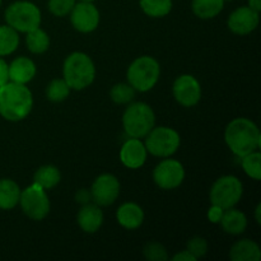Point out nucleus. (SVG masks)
Instances as JSON below:
<instances>
[{
    "mask_svg": "<svg viewBox=\"0 0 261 261\" xmlns=\"http://www.w3.org/2000/svg\"><path fill=\"white\" fill-rule=\"evenodd\" d=\"M117 222L126 229H137L144 222V212L138 204L125 203L117 209Z\"/></svg>",
    "mask_w": 261,
    "mask_h": 261,
    "instance_id": "obj_18",
    "label": "nucleus"
},
{
    "mask_svg": "<svg viewBox=\"0 0 261 261\" xmlns=\"http://www.w3.org/2000/svg\"><path fill=\"white\" fill-rule=\"evenodd\" d=\"M229 257L233 261H259L261 259L260 247L251 240H241L231 247Z\"/></svg>",
    "mask_w": 261,
    "mask_h": 261,
    "instance_id": "obj_19",
    "label": "nucleus"
},
{
    "mask_svg": "<svg viewBox=\"0 0 261 261\" xmlns=\"http://www.w3.org/2000/svg\"><path fill=\"white\" fill-rule=\"evenodd\" d=\"M223 209L217 205H212L208 211V219L212 223H219L222 216H223Z\"/></svg>",
    "mask_w": 261,
    "mask_h": 261,
    "instance_id": "obj_33",
    "label": "nucleus"
},
{
    "mask_svg": "<svg viewBox=\"0 0 261 261\" xmlns=\"http://www.w3.org/2000/svg\"><path fill=\"white\" fill-rule=\"evenodd\" d=\"M19 204L23 213L35 221H42L50 212V200L45 190L35 182L20 191Z\"/></svg>",
    "mask_w": 261,
    "mask_h": 261,
    "instance_id": "obj_9",
    "label": "nucleus"
},
{
    "mask_svg": "<svg viewBox=\"0 0 261 261\" xmlns=\"http://www.w3.org/2000/svg\"><path fill=\"white\" fill-rule=\"evenodd\" d=\"M144 256L150 261H166L168 259L167 251L165 247L158 242H149L144 247Z\"/></svg>",
    "mask_w": 261,
    "mask_h": 261,
    "instance_id": "obj_31",
    "label": "nucleus"
},
{
    "mask_svg": "<svg viewBox=\"0 0 261 261\" xmlns=\"http://www.w3.org/2000/svg\"><path fill=\"white\" fill-rule=\"evenodd\" d=\"M224 2H226V0H224ZM227 2H229V0H227Z\"/></svg>",
    "mask_w": 261,
    "mask_h": 261,
    "instance_id": "obj_41",
    "label": "nucleus"
},
{
    "mask_svg": "<svg viewBox=\"0 0 261 261\" xmlns=\"http://www.w3.org/2000/svg\"><path fill=\"white\" fill-rule=\"evenodd\" d=\"M8 71H9V82L27 84L35 78L36 65L31 59L20 56L13 60L10 65H8Z\"/></svg>",
    "mask_w": 261,
    "mask_h": 261,
    "instance_id": "obj_17",
    "label": "nucleus"
},
{
    "mask_svg": "<svg viewBox=\"0 0 261 261\" xmlns=\"http://www.w3.org/2000/svg\"><path fill=\"white\" fill-rule=\"evenodd\" d=\"M110 97L117 105L130 103L135 97V89L130 84H115L110 91Z\"/></svg>",
    "mask_w": 261,
    "mask_h": 261,
    "instance_id": "obj_29",
    "label": "nucleus"
},
{
    "mask_svg": "<svg viewBox=\"0 0 261 261\" xmlns=\"http://www.w3.org/2000/svg\"><path fill=\"white\" fill-rule=\"evenodd\" d=\"M70 22L82 33L93 32L99 23V12L92 2L75 3L70 12Z\"/></svg>",
    "mask_w": 261,
    "mask_h": 261,
    "instance_id": "obj_12",
    "label": "nucleus"
},
{
    "mask_svg": "<svg viewBox=\"0 0 261 261\" xmlns=\"http://www.w3.org/2000/svg\"><path fill=\"white\" fill-rule=\"evenodd\" d=\"M120 194V182L111 173H103L94 180L91 188L92 200L98 206L111 205Z\"/></svg>",
    "mask_w": 261,
    "mask_h": 261,
    "instance_id": "obj_11",
    "label": "nucleus"
},
{
    "mask_svg": "<svg viewBox=\"0 0 261 261\" xmlns=\"http://www.w3.org/2000/svg\"><path fill=\"white\" fill-rule=\"evenodd\" d=\"M173 261H196L195 257L193 256V255L190 254V252L188 251V250H185V251H181L178 252V254H176L175 256L172 257Z\"/></svg>",
    "mask_w": 261,
    "mask_h": 261,
    "instance_id": "obj_36",
    "label": "nucleus"
},
{
    "mask_svg": "<svg viewBox=\"0 0 261 261\" xmlns=\"http://www.w3.org/2000/svg\"><path fill=\"white\" fill-rule=\"evenodd\" d=\"M139 3L143 12L153 18L165 17L172 9V0H140Z\"/></svg>",
    "mask_w": 261,
    "mask_h": 261,
    "instance_id": "obj_26",
    "label": "nucleus"
},
{
    "mask_svg": "<svg viewBox=\"0 0 261 261\" xmlns=\"http://www.w3.org/2000/svg\"><path fill=\"white\" fill-rule=\"evenodd\" d=\"M64 81L70 89L82 91L91 86L96 76V68L87 54L73 53L65 59L63 66Z\"/></svg>",
    "mask_w": 261,
    "mask_h": 261,
    "instance_id": "obj_3",
    "label": "nucleus"
},
{
    "mask_svg": "<svg viewBox=\"0 0 261 261\" xmlns=\"http://www.w3.org/2000/svg\"><path fill=\"white\" fill-rule=\"evenodd\" d=\"M224 139L231 152L239 158L257 150L261 144L259 127L255 122L245 117L232 120L227 125Z\"/></svg>",
    "mask_w": 261,
    "mask_h": 261,
    "instance_id": "obj_1",
    "label": "nucleus"
},
{
    "mask_svg": "<svg viewBox=\"0 0 261 261\" xmlns=\"http://www.w3.org/2000/svg\"><path fill=\"white\" fill-rule=\"evenodd\" d=\"M70 94V87L63 79H54L46 88V96L51 102H63Z\"/></svg>",
    "mask_w": 261,
    "mask_h": 261,
    "instance_id": "obj_28",
    "label": "nucleus"
},
{
    "mask_svg": "<svg viewBox=\"0 0 261 261\" xmlns=\"http://www.w3.org/2000/svg\"><path fill=\"white\" fill-rule=\"evenodd\" d=\"M172 91L176 101L184 107L195 106L201 98L200 83L190 74L178 76L173 83Z\"/></svg>",
    "mask_w": 261,
    "mask_h": 261,
    "instance_id": "obj_13",
    "label": "nucleus"
},
{
    "mask_svg": "<svg viewBox=\"0 0 261 261\" xmlns=\"http://www.w3.org/2000/svg\"><path fill=\"white\" fill-rule=\"evenodd\" d=\"M219 223L226 233L241 234L247 227V218L241 211L229 208L223 212V216H222Z\"/></svg>",
    "mask_w": 261,
    "mask_h": 261,
    "instance_id": "obj_20",
    "label": "nucleus"
},
{
    "mask_svg": "<svg viewBox=\"0 0 261 261\" xmlns=\"http://www.w3.org/2000/svg\"><path fill=\"white\" fill-rule=\"evenodd\" d=\"M185 178L184 166L176 160H163L155 166L153 171V180L155 185L163 190H172L178 188Z\"/></svg>",
    "mask_w": 261,
    "mask_h": 261,
    "instance_id": "obj_10",
    "label": "nucleus"
},
{
    "mask_svg": "<svg viewBox=\"0 0 261 261\" xmlns=\"http://www.w3.org/2000/svg\"><path fill=\"white\" fill-rule=\"evenodd\" d=\"M33 97L25 84L8 82L0 88V115L8 121H20L30 115Z\"/></svg>",
    "mask_w": 261,
    "mask_h": 261,
    "instance_id": "obj_2",
    "label": "nucleus"
},
{
    "mask_svg": "<svg viewBox=\"0 0 261 261\" xmlns=\"http://www.w3.org/2000/svg\"><path fill=\"white\" fill-rule=\"evenodd\" d=\"M81 2H94V0H81Z\"/></svg>",
    "mask_w": 261,
    "mask_h": 261,
    "instance_id": "obj_39",
    "label": "nucleus"
},
{
    "mask_svg": "<svg viewBox=\"0 0 261 261\" xmlns=\"http://www.w3.org/2000/svg\"><path fill=\"white\" fill-rule=\"evenodd\" d=\"M20 189L17 182L10 178L0 180V209L10 211L19 204Z\"/></svg>",
    "mask_w": 261,
    "mask_h": 261,
    "instance_id": "obj_21",
    "label": "nucleus"
},
{
    "mask_svg": "<svg viewBox=\"0 0 261 261\" xmlns=\"http://www.w3.org/2000/svg\"><path fill=\"white\" fill-rule=\"evenodd\" d=\"M9 82V71H8V64L4 59L0 56V88L4 86L5 83Z\"/></svg>",
    "mask_w": 261,
    "mask_h": 261,
    "instance_id": "obj_34",
    "label": "nucleus"
},
{
    "mask_svg": "<svg viewBox=\"0 0 261 261\" xmlns=\"http://www.w3.org/2000/svg\"><path fill=\"white\" fill-rule=\"evenodd\" d=\"M193 12L201 19L217 17L224 7V0H193Z\"/></svg>",
    "mask_w": 261,
    "mask_h": 261,
    "instance_id": "obj_23",
    "label": "nucleus"
},
{
    "mask_svg": "<svg viewBox=\"0 0 261 261\" xmlns=\"http://www.w3.org/2000/svg\"><path fill=\"white\" fill-rule=\"evenodd\" d=\"M76 0H48V9L56 17H65L70 14Z\"/></svg>",
    "mask_w": 261,
    "mask_h": 261,
    "instance_id": "obj_30",
    "label": "nucleus"
},
{
    "mask_svg": "<svg viewBox=\"0 0 261 261\" xmlns=\"http://www.w3.org/2000/svg\"><path fill=\"white\" fill-rule=\"evenodd\" d=\"M75 199H76V201H79V203L88 204L89 199H92L91 191H87L86 189H82V190H79L78 193H76Z\"/></svg>",
    "mask_w": 261,
    "mask_h": 261,
    "instance_id": "obj_35",
    "label": "nucleus"
},
{
    "mask_svg": "<svg viewBox=\"0 0 261 261\" xmlns=\"http://www.w3.org/2000/svg\"><path fill=\"white\" fill-rule=\"evenodd\" d=\"M25 43H27V47L31 53L43 54L50 47V37L45 31L38 27L27 32Z\"/></svg>",
    "mask_w": 261,
    "mask_h": 261,
    "instance_id": "obj_25",
    "label": "nucleus"
},
{
    "mask_svg": "<svg viewBox=\"0 0 261 261\" xmlns=\"http://www.w3.org/2000/svg\"><path fill=\"white\" fill-rule=\"evenodd\" d=\"M154 112L152 107L144 102H134L129 105L122 116V125L130 138H145L154 127Z\"/></svg>",
    "mask_w": 261,
    "mask_h": 261,
    "instance_id": "obj_4",
    "label": "nucleus"
},
{
    "mask_svg": "<svg viewBox=\"0 0 261 261\" xmlns=\"http://www.w3.org/2000/svg\"><path fill=\"white\" fill-rule=\"evenodd\" d=\"M186 250L198 260L200 259V257L205 256L206 252H208V242H206V240L203 239V237H193L191 240H189Z\"/></svg>",
    "mask_w": 261,
    "mask_h": 261,
    "instance_id": "obj_32",
    "label": "nucleus"
},
{
    "mask_svg": "<svg viewBox=\"0 0 261 261\" xmlns=\"http://www.w3.org/2000/svg\"><path fill=\"white\" fill-rule=\"evenodd\" d=\"M61 175L60 171L58 167L53 165H45L42 167L38 168L36 171L35 176H33V182L36 185L41 186L43 190H48V189H53L60 182Z\"/></svg>",
    "mask_w": 261,
    "mask_h": 261,
    "instance_id": "obj_22",
    "label": "nucleus"
},
{
    "mask_svg": "<svg viewBox=\"0 0 261 261\" xmlns=\"http://www.w3.org/2000/svg\"><path fill=\"white\" fill-rule=\"evenodd\" d=\"M161 75L158 61L152 56H140L135 59L127 69V82L139 92H148L157 84Z\"/></svg>",
    "mask_w": 261,
    "mask_h": 261,
    "instance_id": "obj_5",
    "label": "nucleus"
},
{
    "mask_svg": "<svg viewBox=\"0 0 261 261\" xmlns=\"http://www.w3.org/2000/svg\"><path fill=\"white\" fill-rule=\"evenodd\" d=\"M249 8H251L255 12L260 13L261 10V0H249Z\"/></svg>",
    "mask_w": 261,
    "mask_h": 261,
    "instance_id": "obj_37",
    "label": "nucleus"
},
{
    "mask_svg": "<svg viewBox=\"0 0 261 261\" xmlns=\"http://www.w3.org/2000/svg\"><path fill=\"white\" fill-rule=\"evenodd\" d=\"M7 24L14 28L17 32H30L41 24V12L31 2H15L5 10Z\"/></svg>",
    "mask_w": 261,
    "mask_h": 261,
    "instance_id": "obj_6",
    "label": "nucleus"
},
{
    "mask_svg": "<svg viewBox=\"0 0 261 261\" xmlns=\"http://www.w3.org/2000/svg\"><path fill=\"white\" fill-rule=\"evenodd\" d=\"M19 45V35L10 25H0V56L14 53Z\"/></svg>",
    "mask_w": 261,
    "mask_h": 261,
    "instance_id": "obj_24",
    "label": "nucleus"
},
{
    "mask_svg": "<svg viewBox=\"0 0 261 261\" xmlns=\"http://www.w3.org/2000/svg\"><path fill=\"white\" fill-rule=\"evenodd\" d=\"M0 5H2V0H0Z\"/></svg>",
    "mask_w": 261,
    "mask_h": 261,
    "instance_id": "obj_40",
    "label": "nucleus"
},
{
    "mask_svg": "<svg viewBox=\"0 0 261 261\" xmlns=\"http://www.w3.org/2000/svg\"><path fill=\"white\" fill-rule=\"evenodd\" d=\"M147 154L148 152L144 143H142L140 139H137V138L126 140L120 149V160L122 165L132 170L142 167L147 161Z\"/></svg>",
    "mask_w": 261,
    "mask_h": 261,
    "instance_id": "obj_15",
    "label": "nucleus"
},
{
    "mask_svg": "<svg viewBox=\"0 0 261 261\" xmlns=\"http://www.w3.org/2000/svg\"><path fill=\"white\" fill-rule=\"evenodd\" d=\"M244 194V186L242 182L236 176H222L216 182L213 184L211 189L212 205H217L223 211L229 208H233L242 198Z\"/></svg>",
    "mask_w": 261,
    "mask_h": 261,
    "instance_id": "obj_7",
    "label": "nucleus"
},
{
    "mask_svg": "<svg viewBox=\"0 0 261 261\" xmlns=\"http://www.w3.org/2000/svg\"><path fill=\"white\" fill-rule=\"evenodd\" d=\"M79 227L87 233H94L103 223V213L97 204H84L76 217Z\"/></svg>",
    "mask_w": 261,
    "mask_h": 261,
    "instance_id": "obj_16",
    "label": "nucleus"
},
{
    "mask_svg": "<svg viewBox=\"0 0 261 261\" xmlns=\"http://www.w3.org/2000/svg\"><path fill=\"white\" fill-rule=\"evenodd\" d=\"M259 13L249 7L237 8L228 17V28L236 35H249L259 25Z\"/></svg>",
    "mask_w": 261,
    "mask_h": 261,
    "instance_id": "obj_14",
    "label": "nucleus"
},
{
    "mask_svg": "<svg viewBox=\"0 0 261 261\" xmlns=\"http://www.w3.org/2000/svg\"><path fill=\"white\" fill-rule=\"evenodd\" d=\"M260 213H261V205H260V204H257L256 209H255V218H256L257 224H260V223H261V217H260Z\"/></svg>",
    "mask_w": 261,
    "mask_h": 261,
    "instance_id": "obj_38",
    "label": "nucleus"
},
{
    "mask_svg": "<svg viewBox=\"0 0 261 261\" xmlns=\"http://www.w3.org/2000/svg\"><path fill=\"white\" fill-rule=\"evenodd\" d=\"M241 165L244 171L249 177L255 181H260L261 178V154L259 150L249 153L241 157Z\"/></svg>",
    "mask_w": 261,
    "mask_h": 261,
    "instance_id": "obj_27",
    "label": "nucleus"
},
{
    "mask_svg": "<svg viewBox=\"0 0 261 261\" xmlns=\"http://www.w3.org/2000/svg\"><path fill=\"white\" fill-rule=\"evenodd\" d=\"M145 138L147 139H145L144 145L147 148V152L155 157H171L180 148V134L171 127H153Z\"/></svg>",
    "mask_w": 261,
    "mask_h": 261,
    "instance_id": "obj_8",
    "label": "nucleus"
}]
</instances>
